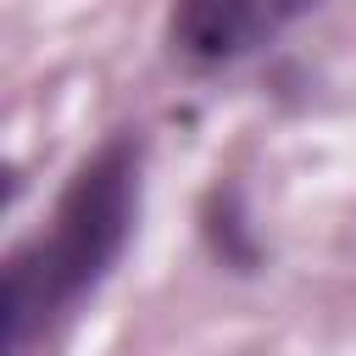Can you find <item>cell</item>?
<instances>
[{
	"mask_svg": "<svg viewBox=\"0 0 356 356\" xmlns=\"http://www.w3.org/2000/svg\"><path fill=\"white\" fill-rule=\"evenodd\" d=\"M139 161L145 150L134 134L106 139L61 189L50 228L6 256V289H0L6 356H22L117 267L139 217Z\"/></svg>",
	"mask_w": 356,
	"mask_h": 356,
	"instance_id": "cell-1",
	"label": "cell"
},
{
	"mask_svg": "<svg viewBox=\"0 0 356 356\" xmlns=\"http://www.w3.org/2000/svg\"><path fill=\"white\" fill-rule=\"evenodd\" d=\"M256 22H261V0H178L172 44L189 61L217 67V61H234L250 44Z\"/></svg>",
	"mask_w": 356,
	"mask_h": 356,
	"instance_id": "cell-2",
	"label": "cell"
},
{
	"mask_svg": "<svg viewBox=\"0 0 356 356\" xmlns=\"http://www.w3.org/2000/svg\"><path fill=\"white\" fill-rule=\"evenodd\" d=\"M300 6H312V0H284V11H300Z\"/></svg>",
	"mask_w": 356,
	"mask_h": 356,
	"instance_id": "cell-3",
	"label": "cell"
}]
</instances>
